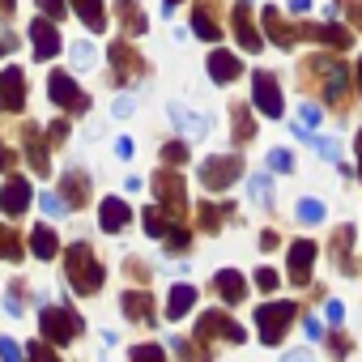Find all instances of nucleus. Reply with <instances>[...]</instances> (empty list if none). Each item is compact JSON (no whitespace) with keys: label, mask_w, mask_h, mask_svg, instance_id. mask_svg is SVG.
Here are the masks:
<instances>
[{"label":"nucleus","mask_w":362,"mask_h":362,"mask_svg":"<svg viewBox=\"0 0 362 362\" xmlns=\"http://www.w3.org/2000/svg\"><path fill=\"white\" fill-rule=\"evenodd\" d=\"M64 277H69V286L81 294V298H90V294H98V286H103V260L94 256V247L90 243H73L69 252H64Z\"/></svg>","instance_id":"1"},{"label":"nucleus","mask_w":362,"mask_h":362,"mask_svg":"<svg viewBox=\"0 0 362 362\" xmlns=\"http://www.w3.org/2000/svg\"><path fill=\"white\" fill-rule=\"evenodd\" d=\"M290 324H294V303H260L256 307V328H260L264 345H281Z\"/></svg>","instance_id":"2"},{"label":"nucleus","mask_w":362,"mask_h":362,"mask_svg":"<svg viewBox=\"0 0 362 362\" xmlns=\"http://www.w3.org/2000/svg\"><path fill=\"white\" fill-rule=\"evenodd\" d=\"M39 328H43V337L60 349V345H69V341H77V332H81V320L69 311V307H43L39 311Z\"/></svg>","instance_id":"3"},{"label":"nucleus","mask_w":362,"mask_h":362,"mask_svg":"<svg viewBox=\"0 0 362 362\" xmlns=\"http://www.w3.org/2000/svg\"><path fill=\"white\" fill-rule=\"evenodd\" d=\"M239 175H243V158H235V153H218V158L201 162V184L209 192H226Z\"/></svg>","instance_id":"4"},{"label":"nucleus","mask_w":362,"mask_h":362,"mask_svg":"<svg viewBox=\"0 0 362 362\" xmlns=\"http://www.w3.org/2000/svg\"><path fill=\"white\" fill-rule=\"evenodd\" d=\"M153 192H158V205H162L166 214H175V218H184V214H188L184 179H179V170H175V166H166V170H158V175H153Z\"/></svg>","instance_id":"5"},{"label":"nucleus","mask_w":362,"mask_h":362,"mask_svg":"<svg viewBox=\"0 0 362 362\" xmlns=\"http://www.w3.org/2000/svg\"><path fill=\"white\" fill-rule=\"evenodd\" d=\"M47 94H52V103H56V107H64V111H73V115L90 111V94H86V90H77V81H73L69 73H60V69L47 77Z\"/></svg>","instance_id":"6"},{"label":"nucleus","mask_w":362,"mask_h":362,"mask_svg":"<svg viewBox=\"0 0 362 362\" xmlns=\"http://www.w3.org/2000/svg\"><path fill=\"white\" fill-rule=\"evenodd\" d=\"M252 103H256L260 115L281 119L286 103H281V90H277V77H273V73H256V77H252Z\"/></svg>","instance_id":"7"},{"label":"nucleus","mask_w":362,"mask_h":362,"mask_svg":"<svg viewBox=\"0 0 362 362\" xmlns=\"http://www.w3.org/2000/svg\"><path fill=\"white\" fill-rule=\"evenodd\" d=\"M30 201H35V188L26 184L22 175H9L5 188H0V214H5V218H22L30 209Z\"/></svg>","instance_id":"8"},{"label":"nucleus","mask_w":362,"mask_h":362,"mask_svg":"<svg viewBox=\"0 0 362 362\" xmlns=\"http://www.w3.org/2000/svg\"><path fill=\"white\" fill-rule=\"evenodd\" d=\"M311 69L324 77V94L332 98V107H345V90H349L345 64H341V60H328V56H320V60H311Z\"/></svg>","instance_id":"9"},{"label":"nucleus","mask_w":362,"mask_h":362,"mask_svg":"<svg viewBox=\"0 0 362 362\" xmlns=\"http://www.w3.org/2000/svg\"><path fill=\"white\" fill-rule=\"evenodd\" d=\"M30 43H35V60H56L60 47H64V39H60V30H56L52 18L30 22Z\"/></svg>","instance_id":"10"},{"label":"nucleus","mask_w":362,"mask_h":362,"mask_svg":"<svg viewBox=\"0 0 362 362\" xmlns=\"http://www.w3.org/2000/svg\"><path fill=\"white\" fill-rule=\"evenodd\" d=\"M230 30H235V39H239V47L243 52H260V30L252 26V0H239V5L230 9Z\"/></svg>","instance_id":"11"},{"label":"nucleus","mask_w":362,"mask_h":362,"mask_svg":"<svg viewBox=\"0 0 362 362\" xmlns=\"http://www.w3.org/2000/svg\"><path fill=\"white\" fill-rule=\"evenodd\" d=\"M0 107L5 111H22L26 107V73L22 69H0Z\"/></svg>","instance_id":"12"},{"label":"nucleus","mask_w":362,"mask_h":362,"mask_svg":"<svg viewBox=\"0 0 362 362\" xmlns=\"http://www.w3.org/2000/svg\"><path fill=\"white\" fill-rule=\"evenodd\" d=\"M197 332H201V337H222V341H230V345H243V337H247V332H243L230 315H222V311H205Z\"/></svg>","instance_id":"13"},{"label":"nucleus","mask_w":362,"mask_h":362,"mask_svg":"<svg viewBox=\"0 0 362 362\" xmlns=\"http://www.w3.org/2000/svg\"><path fill=\"white\" fill-rule=\"evenodd\" d=\"M311 264H315V243H311V239H298V243L290 247V260H286L290 281H294V286H307V281H311Z\"/></svg>","instance_id":"14"},{"label":"nucleus","mask_w":362,"mask_h":362,"mask_svg":"<svg viewBox=\"0 0 362 362\" xmlns=\"http://www.w3.org/2000/svg\"><path fill=\"white\" fill-rule=\"evenodd\" d=\"M107 56H111V69H115L124 81H136V77L145 73V60H141L124 39H119V43H111V52H107Z\"/></svg>","instance_id":"15"},{"label":"nucleus","mask_w":362,"mask_h":362,"mask_svg":"<svg viewBox=\"0 0 362 362\" xmlns=\"http://www.w3.org/2000/svg\"><path fill=\"white\" fill-rule=\"evenodd\" d=\"M98 222H103V230H107V235H119V230L132 222V209H128V201H119V197H107V201L98 205Z\"/></svg>","instance_id":"16"},{"label":"nucleus","mask_w":362,"mask_h":362,"mask_svg":"<svg viewBox=\"0 0 362 362\" xmlns=\"http://www.w3.org/2000/svg\"><path fill=\"white\" fill-rule=\"evenodd\" d=\"M170 119H175L179 132L192 136V141H201V136L209 132V115H197V111H188V107H179V103H170Z\"/></svg>","instance_id":"17"},{"label":"nucleus","mask_w":362,"mask_h":362,"mask_svg":"<svg viewBox=\"0 0 362 362\" xmlns=\"http://www.w3.org/2000/svg\"><path fill=\"white\" fill-rule=\"evenodd\" d=\"M119 307H124V315L128 320H136V324H153V294H145V290H128L124 298H119Z\"/></svg>","instance_id":"18"},{"label":"nucleus","mask_w":362,"mask_h":362,"mask_svg":"<svg viewBox=\"0 0 362 362\" xmlns=\"http://www.w3.org/2000/svg\"><path fill=\"white\" fill-rule=\"evenodd\" d=\"M214 286H218L222 303H243V298H247V281H243V273H235V269H218V273H214Z\"/></svg>","instance_id":"19"},{"label":"nucleus","mask_w":362,"mask_h":362,"mask_svg":"<svg viewBox=\"0 0 362 362\" xmlns=\"http://www.w3.org/2000/svg\"><path fill=\"white\" fill-rule=\"evenodd\" d=\"M239 73H243V60H239V56H230V52H214V56H209V77H214L218 86H230Z\"/></svg>","instance_id":"20"},{"label":"nucleus","mask_w":362,"mask_h":362,"mask_svg":"<svg viewBox=\"0 0 362 362\" xmlns=\"http://www.w3.org/2000/svg\"><path fill=\"white\" fill-rule=\"evenodd\" d=\"M22 141H26V158H30V170H35V175H47L52 166H47V145H43L39 128H35V124H26V128H22Z\"/></svg>","instance_id":"21"},{"label":"nucleus","mask_w":362,"mask_h":362,"mask_svg":"<svg viewBox=\"0 0 362 362\" xmlns=\"http://www.w3.org/2000/svg\"><path fill=\"white\" fill-rule=\"evenodd\" d=\"M192 307H197V286L179 281V286L170 290V298H166V320H184Z\"/></svg>","instance_id":"22"},{"label":"nucleus","mask_w":362,"mask_h":362,"mask_svg":"<svg viewBox=\"0 0 362 362\" xmlns=\"http://www.w3.org/2000/svg\"><path fill=\"white\" fill-rule=\"evenodd\" d=\"M192 30H197L205 43H218V39H222V26L214 22V0H201V5L192 9Z\"/></svg>","instance_id":"23"},{"label":"nucleus","mask_w":362,"mask_h":362,"mask_svg":"<svg viewBox=\"0 0 362 362\" xmlns=\"http://www.w3.org/2000/svg\"><path fill=\"white\" fill-rule=\"evenodd\" d=\"M298 35H307V39H315V43H328V47H337V52L349 47V30L337 26V22H328V26H303Z\"/></svg>","instance_id":"24"},{"label":"nucleus","mask_w":362,"mask_h":362,"mask_svg":"<svg viewBox=\"0 0 362 362\" xmlns=\"http://www.w3.org/2000/svg\"><path fill=\"white\" fill-rule=\"evenodd\" d=\"M60 192H64V201H69V209H77V205H86V197H90V179H86V170H69V175L60 179Z\"/></svg>","instance_id":"25"},{"label":"nucleus","mask_w":362,"mask_h":362,"mask_svg":"<svg viewBox=\"0 0 362 362\" xmlns=\"http://www.w3.org/2000/svg\"><path fill=\"white\" fill-rule=\"evenodd\" d=\"M73 9H77V18L86 22L90 35L107 30V9H103V0H73Z\"/></svg>","instance_id":"26"},{"label":"nucleus","mask_w":362,"mask_h":362,"mask_svg":"<svg viewBox=\"0 0 362 362\" xmlns=\"http://www.w3.org/2000/svg\"><path fill=\"white\" fill-rule=\"evenodd\" d=\"M264 30L277 47H294V39H298V30H290V22H281L277 9H264Z\"/></svg>","instance_id":"27"},{"label":"nucleus","mask_w":362,"mask_h":362,"mask_svg":"<svg viewBox=\"0 0 362 362\" xmlns=\"http://www.w3.org/2000/svg\"><path fill=\"white\" fill-rule=\"evenodd\" d=\"M30 252H35L39 260H56V256H60V239H56V230H52V226H39V230L30 235Z\"/></svg>","instance_id":"28"},{"label":"nucleus","mask_w":362,"mask_h":362,"mask_svg":"<svg viewBox=\"0 0 362 362\" xmlns=\"http://www.w3.org/2000/svg\"><path fill=\"white\" fill-rule=\"evenodd\" d=\"M115 9H119V18L128 22V35H145V13L136 9V0H115Z\"/></svg>","instance_id":"29"},{"label":"nucleus","mask_w":362,"mask_h":362,"mask_svg":"<svg viewBox=\"0 0 362 362\" xmlns=\"http://www.w3.org/2000/svg\"><path fill=\"white\" fill-rule=\"evenodd\" d=\"M141 222H145V235H149V239H166V230L175 226V222H166V214H162V209H145V214H141Z\"/></svg>","instance_id":"30"},{"label":"nucleus","mask_w":362,"mask_h":362,"mask_svg":"<svg viewBox=\"0 0 362 362\" xmlns=\"http://www.w3.org/2000/svg\"><path fill=\"white\" fill-rule=\"evenodd\" d=\"M247 141H252V111L235 107V145H247Z\"/></svg>","instance_id":"31"},{"label":"nucleus","mask_w":362,"mask_h":362,"mask_svg":"<svg viewBox=\"0 0 362 362\" xmlns=\"http://www.w3.org/2000/svg\"><path fill=\"white\" fill-rule=\"evenodd\" d=\"M197 214H201V226L205 230H222V222L230 218V209H218V205H201Z\"/></svg>","instance_id":"32"},{"label":"nucleus","mask_w":362,"mask_h":362,"mask_svg":"<svg viewBox=\"0 0 362 362\" xmlns=\"http://www.w3.org/2000/svg\"><path fill=\"white\" fill-rule=\"evenodd\" d=\"M0 256H5V260H18L22 256V239L9 226H0Z\"/></svg>","instance_id":"33"},{"label":"nucleus","mask_w":362,"mask_h":362,"mask_svg":"<svg viewBox=\"0 0 362 362\" xmlns=\"http://www.w3.org/2000/svg\"><path fill=\"white\" fill-rule=\"evenodd\" d=\"M94 60H98V52L90 47V43H73V69H94Z\"/></svg>","instance_id":"34"},{"label":"nucleus","mask_w":362,"mask_h":362,"mask_svg":"<svg viewBox=\"0 0 362 362\" xmlns=\"http://www.w3.org/2000/svg\"><path fill=\"white\" fill-rule=\"evenodd\" d=\"M252 197L260 205H273V184H269V175H252Z\"/></svg>","instance_id":"35"},{"label":"nucleus","mask_w":362,"mask_h":362,"mask_svg":"<svg viewBox=\"0 0 362 362\" xmlns=\"http://www.w3.org/2000/svg\"><path fill=\"white\" fill-rule=\"evenodd\" d=\"M162 158H166V166H184V162H188V145H184V141H170V145L162 149Z\"/></svg>","instance_id":"36"},{"label":"nucleus","mask_w":362,"mask_h":362,"mask_svg":"<svg viewBox=\"0 0 362 362\" xmlns=\"http://www.w3.org/2000/svg\"><path fill=\"white\" fill-rule=\"evenodd\" d=\"M43 214H47V218H64V214H69V201L56 197V192H43Z\"/></svg>","instance_id":"37"},{"label":"nucleus","mask_w":362,"mask_h":362,"mask_svg":"<svg viewBox=\"0 0 362 362\" xmlns=\"http://www.w3.org/2000/svg\"><path fill=\"white\" fill-rule=\"evenodd\" d=\"M188 243H192V235H188V230H184V226H179V230H175V226H170V230H166V247H170V252H184V247H188Z\"/></svg>","instance_id":"38"},{"label":"nucleus","mask_w":362,"mask_h":362,"mask_svg":"<svg viewBox=\"0 0 362 362\" xmlns=\"http://www.w3.org/2000/svg\"><path fill=\"white\" fill-rule=\"evenodd\" d=\"M269 166H273V170H281V175H286V170H294V158H290V153H286V149H269Z\"/></svg>","instance_id":"39"},{"label":"nucleus","mask_w":362,"mask_h":362,"mask_svg":"<svg viewBox=\"0 0 362 362\" xmlns=\"http://www.w3.org/2000/svg\"><path fill=\"white\" fill-rule=\"evenodd\" d=\"M298 218H303V222H320V218H324V205H320V201H303V205H298Z\"/></svg>","instance_id":"40"},{"label":"nucleus","mask_w":362,"mask_h":362,"mask_svg":"<svg viewBox=\"0 0 362 362\" xmlns=\"http://www.w3.org/2000/svg\"><path fill=\"white\" fill-rule=\"evenodd\" d=\"M39 13L52 18V22H60L64 18V0H39Z\"/></svg>","instance_id":"41"},{"label":"nucleus","mask_w":362,"mask_h":362,"mask_svg":"<svg viewBox=\"0 0 362 362\" xmlns=\"http://www.w3.org/2000/svg\"><path fill=\"white\" fill-rule=\"evenodd\" d=\"M64 136H69V119H56V124L47 128V141H52V145H60Z\"/></svg>","instance_id":"42"},{"label":"nucleus","mask_w":362,"mask_h":362,"mask_svg":"<svg viewBox=\"0 0 362 362\" xmlns=\"http://www.w3.org/2000/svg\"><path fill=\"white\" fill-rule=\"evenodd\" d=\"M256 286L260 290H277V273L273 269H256Z\"/></svg>","instance_id":"43"},{"label":"nucleus","mask_w":362,"mask_h":362,"mask_svg":"<svg viewBox=\"0 0 362 362\" xmlns=\"http://www.w3.org/2000/svg\"><path fill=\"white\" fill-rule=\"evenodd\" d=\"M0 358H9V362H18V358H22L18 341H9V337H0Z\"/></svg>","instance_id":"44"},{"label":"nucleus","mask_w":362,"mask_h":362,"mask_svg":"<svg viewBox=\"0 0 362 362\" xmlns=\"http://www.w3.org/2000/svg\"><path fill=\"white\" fill-rule=\"evenodd\" d=\"M315 149H320L328 162H337V153H341V145H337V141H320V136H315Z\"/></svg>","instance_id":"45"},{"label":"nucleus","mask_w":362,"mask_h":362,"mask_svg":"<svg viewBox=\"0 0 362 362\" xmlns=\"http://www.w3.org/2000/svg\"><path fill=\"white\" fill-rule=\"evenodd\" d=\"M132 358H158L162 362V345H132Z\"/></svg>","instance_id":"46"},{"label":"nucleus","mask_w":362,"mask_h":362,"mask_svg":"<svg viewBox=\"0 0 362 362\" xmlns=\"http://www.w3.org/2000/svg\"><path fill=\"white\" fill-rule=\"evenodd\" d=\"M13 47H18V35L13 30H0V56H9Z\"/></svg>","instance_id":"47"},{"label":"nucleus","mask_w":362,"mask_h":362,"mask_svg":"<svg viewBox=\"0 0 362 362\" xmlns=\"http://www.w3.org/2000/svg\"><path fill=\"white\" fill-rule=\"evenodd\" d=\"M298 119H303L307 128H311V124H320V107H311V103H307V107L298 111Z\"/></svg>","instance_id":"48"},{"label":"nucleus","mask_w":362,"mask_h":362,"mask_svg":"<svg viewBox=\"0 0 362 362\" xmlns=\"http://www.w3.org/2000/svg\"><path fill=\"white\" fill-rule=\"evenodd\" d=\"M303 328H307V337H311V341H320V337H324V328H320V320H315V315H307V320H303Z\"/></svg>","instance_id":"49"},{"label":"nucleus","mask_w":362,"mask_h":362,"mask_svg":"<svg viewBox=\"0 0 362 362\" xmlns=\"http://www.w3.org/2000/svg\"><path fill=\"white\" fill-rule=\"evenodd\" d=\"M0 170H13V149L0 141Z\"/></svg>","instance_id":"50"},{"label":"nucleus","mask_w":362,"mask_h":362,"mask_svg":"<svg viewBox=\"0 0 362 362\" xmlns=\"http://www.w3.org/2000/svg\"><path fill=\"white\" fill-rule=\"evenodd\" d=\"M132 107H136V103H132V98H115V107H111V111H115V115H119V119H124V115H132Z\"/></svg>","instance_id":"51"},{"label":"nucleus","mask_w":362,"mask_h":362,"mask_svg":"<svg viewBox=\"0 0 362 362\" xmlns=\"http://www.w3.org/2000/svg\"><path fill=\"white\" fill-rule=\"evenodd\" d=\"M26 354H30V358H52V354H56V349H52V345H43V341H35V345H30V349H26Z\"/></svg>","instance_id":"52"},{"label":"nucleus","mask_w":362,"mask_h":362,"mask_svg":"<svg viewBox=\"0 0 362 362\" xmlns=\"http://www.w3.org/2000/svg\"><path fill=\"white\" fill-rule=\"evenodd\" d=\"M324 315H328V324H341V315H345V311H341V303H328V307H324Z\"/></svg>","instance_id":"53"},{"label":"nucleus","mask_w":362,"mask_h":362,"mask_svg":"<svg viewBox=\"0 0 362 362\" xmlns=\"http://www.w3.org/2000/svg\"><path fill=\"white\" fill-rule=\"evenodd\" d=\"M349 22L362 26V0H349Z\"/></svg>","instance_id":"54"},{"label":"nucleus","mask_w":362,"mask_h":362,"mask_svg":"<svg viewBox=\"0 0 362 362\" xmlns=\"http://www.w3.org/2000/svg\"><path fill=\"white\" fill-rule=\"evenodd\" d=\"M115 153H119V158H132V141H128V136H119V141H115Z\"/></svg>","instance_id":"55"},{"label":"nucleus","mask_w":362,"mask_h":362,"mask_svg":"<svg viewBox=\"0 0 362 362\" xmlns=\"http://www.w3.org/2000/svg\"><path fill=\"white\" fill-rule=\"evenodd\" d=\"M290 9H294V13H307V9H311V0H290Z\"/></svg>","instance_id":"56"},{"label":"nucleus","mask_w":362,"mask_h":362,"mask_svg":"<svg viewBox=\"0 0 362 362\" xmlns=\"http://www.w3.org/2000/svg\"><path fill=\"white\" fill-rule=\"evenodd\" d=\"M13 5H18V0H0V13H13Z\"/></svg>","instance_id":"57"},{"label":"nucleus","mask_w":362,"mask_h":362,"mask_svg":"<svg viewBox=\"0 0 362 362\" xmlns=\"http://www.w3.org/2000/svg\"><path fill=\"white\" fill-rule=\"evenodd\" d=\"M358 179H362V132H358Z\"/></svg>","instance_id":"58"},{"label":"nucleus","mask_w":362,"mask_h":362,"mask_svg":"<svg viewBox=\"0 0 362 362\" xmlns=\"http://www.w3.org/2000/svg\"><path fill=\"white\" fill-rule=\"evenodd\" d=\"M358 94H362V60H358Z\"/></svg>","instance_id":"59"},{"label":"nucleus","mask_w":362,"mask_h":362,"mask_svg":"<svg viewBox=\"0 0 362 362\" xmlns=\"http://www.w3.org/2000/svg\"><path fill=\"white\" fill-rule=\"evenodd\" d=\"M175 5H179V0H166V5H162V9H166V13H170V9H175Z\"/></svg>","instance_id":"60"}]
</instances>
